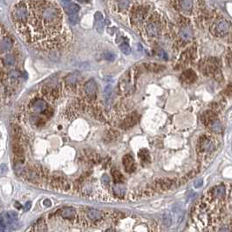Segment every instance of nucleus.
<instances>
[{"instance_id": "21", "label": "nucleus", "mask_w": 232, "mask_h": 232, "mask_svg": "<svg viewBox=\"0 0 232 232\" xmlns=\"http://www.w3.org/2000/svg\"><path fill=\"white\" fill-rule=\"evenodd\" d=\"M112 176H113V181L115 184H119L121 183L124 181L123 176L121 175V173L118 170H113L112 171Z\"/></svg>"}, {"instance_id": "18", "label": "nucleus", "mask_w": 232, "mask_h": 232, "mask_svg": "<svg viewBox=\"0 0 232 232\" xmlns=\"http://www.w3.org/2000/svg\"><path fill=\"white\" fill-rule=\"evenodd\" d=\"M13 47L12 40L8 37H2L1 39V52H7L10 51Z\"/></svg>"}, {"instance_id": "4", "label": "nucleus", "mask_w": 232, "mask_h": 232, "mask_svg": "<svg viewBox=\"0 0 232 232\" xmlns=\"http://www.w3.org/2000/svg\"><path fill=\"white\" fill-rule=\"evenodd\" d=\"M214 147V139L209 134H204L200 136L197 143V150L199 154L209 152Z\"/></svg>"}, {"instance_id": "26", "label": "nucleus", "mask_w": 232, "mask_h": 232, "mask_svg": "<svg viewBox=\"0 0 232 232\" xmlns=\"http://www.w3.org/2000/svg\"><path fill=\"white\" fill-rule=\"evenodd\" d=\"M145 67L150 71H160L161 68H165L164 67L160 66V65H156V64H147V65H145Z\"/></svg>"}, {"instance_id": "15", "label": "nucleus", "mask_w": 232, "mask_h": 232, "mask_svg": "<svg viewBox=\"0 0 232 232\" xmlns=\"http://www.w3.org/2000/svg\"><path fill=\"white\" fill-rule=\"evenodd\" d=\"M94 18H95L96 30L100 34H102L104 31V18L102 14L100 12H96L95 15H94Z\"/></svg>"}, {"instance_id": "36", "label": "nucleus", "mask_w": 232, "mask_h": 232, "mask_svg": "<svg viewBox=\"0 0 232 232\" xmlns=\"http://www.w3.org/2000/svg\"><path fill=\"white\" fill-rule=\"evenodd\" d=\"M106 232H114V230H107Z\"/></svg>"}, {"instance_id": "28", "label": "nucleus", "mask_w": 232, "mask_h": 232, "mask_svg": "<svg viewBox=\"0 0 232 232\" xmlns=\"http://www.w3.org/2000/svg\"><path fill=\"white\" fill-rule=\"evenodd\" d=\"M131 4V0H118V6L120 8H127L128 6L130 5Z\"/></svg>"}, {"instance_id": "19", "label": "nucleus", "mask_w": 232, "mask_h": 232, "mask_svg": "<svg viewBox=\"0 0 232 232\" xmlns=\"http://www.w3.org/2000/svg\"><path fill=\"white\" fill-rule=\"evenodd\" d=\"M86 216L92 221H99L102 218V213L97 209H94V208L89 209L86 213Z\"/></svg>"}, {"instance_id": "9", "label": "nucleus", "mask_w": 232, "mask_h": 232, "mask_svg": "<svg viewBox=\"0 0 232 232\" xmlns=\"http://www.w3.org/2000/svg\"><path fill=\"white\" fill-rule=\"evenodd\" d=\"M84 91L85 93L89 98H95L97 93V85L93 79L88 80L84 85Z\"/></svg>"}, {"instance_id": "1", "label": "nucleus", "mask_w": 232, "mask_h": 232, "mask_svg": "<svg viewBox=\"0 0 232 232\" xmlns=\"http://www.w3.org/2000/svg\"><path fill=\"white\" fill-rule=\"evenodd\" d=\"M28 14L15 26L25 42L40 48L54 49L63 41V15L60 9L46 0H27Z\"/></svg>"}, {"instance_id": "25", "label": "nucleus", "mask_w": 232, "mask_h": 232, "mask_svg": "<svg viewBox=\"0 0 232 232\" xmlns=\"http://www.w3.org/2000/svg\"><path fill=\"white\" fill-rule=\"evenodd\" d=\"M120 49H121V51L122 53L125 55L130 54V53H131V48H130V46L128 45V44H127V43H123V44H121V45H120Z\"/></svg>"}, {"instance_id": "11", "label": "nucleus", "mask_w": 232, "mask_h": 232, "mask_svg": "<svg viewBox=\"0 0 232 232\" xmlns=\"http://www.w3.org/2000/svg\"><path fill=\"white\" fill-rule=\"evenodd\" d=\"M47 104L45 100H43L41 99H38L35 100L34 102L31 104V108L34 112V113H38V114H41V113H45V111L47 110Z\"/></svg>"}, {"instance_id": "34", "label": "nucleus", "mask_w": 232, "mask_h": 232, "mask_svg": "<svg viewBox=\"0 0 232 232\" xmlns=\"http://www.w3.org/2000/svg\"><path fill=\"white\" fill-rule=\"evenodd\" d=\"M31 207V201H27V202L24 204V211H28V210H30Z\"/></svg>"}, {"instance_id": "33", "label": "nucleus", "mask_w": 232, "mask_h": 232, "mask_svg": "<svg viewBox=\"0 0 232 232\" xmlns=\"http://www.w3.org/2000/svg\"><path fill=\"white\" fill-rule=\"evenodd\" d=\"M101 180H102V183L104 185H108L110 183V178L107 175H103Z\"/></svg>"}, {"instance_id": "3", "label": "nucleus", "mask_w": 232, "mask_h": 232, "mask_svg": "<svg viewBox=\"0 0 232 232\" xmlns=\"http://www.w3.org/2000/svg\"><path fill=\"white\" fill-rule=\"evenodd\" d=\"M201 71L207 76H212L217 79V76L222 77V73L220 70L219 62L217 60L210 58L206 61H202L201 63Z\"/></svg>"}, {"instance_id": "5", "label": "nucleus", "mask_w": 232, "mask_h": 232, "mask_svg": "<svg viewBox=\"0 0 232 232\" xmlns=\"http://www.w3.org/2000/svg\"><path fill=\"white\" fill-rule=\"evenodd\" d=\"M192 37H193V31L189 24H183V25H181L180 29L178 31V38H179V41L181 43V45H184L188 44L191 40Z\"/></svg>"}, {"instance_id": "32", "label": "nucleus", "mask_w": 232, "mask_h": 232, "mask_svg": "<svg viewBox=\"0 0 232 232\" xmlns=\"http://www.w3.org/2000/svg\"><path fill=\"white\" fill-rule=\"evenodd\" d=\"M224 94L227 96H232V83L227 86V88L224 91Z\"/></svg>"}, {"instance_id": "12", "label": "nucleus", "mask_w": 232, "mask_h": 232, "mask_svg": "<svg viewBox=\"0 0 232 232\" xmlns=\"http://www.w3.org/2000/svg\"><path fill=\"white\" fill-rule=\"evenodd\" d=\"M122 161H123V166H124L125 170L127 171L128 173L134 172V169H135V162H134V160L132 155L126 154L123 157Z\"/></svg>"}, {"instance_id": "27", "label": "nucleus", "mask_w": 232, "mask_h": 232, "mask_svg": "<svg viewBox=\"0 0 232 232\" xmlns=\"http://www.w3.org/2000/svg\"><path fill=\"white\" fill-rule=\"evenodd\" d=\"M162 221H163V223H164L165 226L169 227L171 225V223H172L170 215L169 213H165L163 215V216H162Z\"/></svg>"}, {"instance_id": "8", "label": "nucleus", "mask_w": 232, "mask_h": 232, "mask_svg": "<svg viewBox=\"0 0 232 232\" xmlns=\"http://www.w3.org/2000/svg\"><path fill=\"white\" fill-rule=\"evenodd\" d=\"M178 4L181 12L185 14H191L195 7L194 0H179Z\"/></svg>"}, {"instance_id": "10", "label": "nucleus", "mask_w": 232, "mask_h": 232, "mask_svg": "<svg viewBox=\"0 0 232 232\" xmlns=\"http://www.w3.org/2000/svg\"><path fill=\"white\" fill-rule=\"evenodd\" d=\"M195 57V47H191L189 50L185 51V53L182 55L181 57V60H180V66H186L188 65L190 61H192Z\"/></svg>"}, {"instance_id": "23", "label": "nucleus", "mask_w": 232, "mask_h": 232, "mask_svg": "<svg viewBox=\"0 0 232 232\" xmlns=\"http://www.w3.org/2000/svg\"><path fill=\"white\" fill-rule=\"evenodd\" d=\"M114 195L116 196H119V197L124 196L125 190H124V188H123V186H122L121 183L115 184V186L114 187Z\"/></svg>"}, {"instance_id": "13", "label": "nucleus", "mask_w": 232, "mask_h": 232, "mask_svg": "<svg viewBox=\"0 0 232 232\" xmlns=\"http://www.w3.org/2000/svg\"><path fill=\"white\" fill-rule=\"evenodd\" d=\"M138 119H139V116L138 114H136V113H134V114H130L129 116H128L123 122L121 123V127L122 128H131V127H133L134 124L137 122L138 121Z\"/></svg>"}, {"instance_id": "16", "label": "nucleus", "mask_w": 232, "mask_h": 232, "mask_svg": "<svg viewBox=\"0 0 232 232\" xmlns=\"http://www.w3.org/2000/svg\"><path fill=\"white\" fill-rule=\"evenodd\" d=\"M76 208L73 207H66L61 209L60 216L65 219H70L76 216Z\"/></svg>"}, {"instance_id": "31", "label": "nucleus", "mask_w": 232, "mask_h": 232, "mask_svg": "<svg viewBox=\"0 0 232 232\" xmlns=\"http://www.w3.org/2000/svg\"><path fill=\"white\" fill-rule=\"evenodd\" d=\"M67 82L70 83V84H74L77 82V76H73V75H70L67 78Z\"/></svg>"}, {"instance_id": "29", "label": "nucleus", "mask_w": 232, "mask_h": 232, "mask_svg": "<svg viewBox=\"0 0 232 232\" xmlns=\"http://www.w3.org/2000/svg\"><path fill=\"white\" fill-rule=\"evenodd\" d=\"M8 76H9V78L11 79V80H15V79H17L19 78V76H20V73H18V71H11L9 74H8Z\"/></svg>"}, {"instance_id": "22", "label": "nucleus", "mask_w": 232, "mask_h": 232, "mask_svg": "<svg viewBox=\"0 0 232 232\" xmlns=\"http://www.w3.org/2000/svg\"><path fill=\"white\" fill-rule=\"evenodd\" d=\"M3 60V63L5 65V66H13L15 64V58L14 56L12 54H7L5 55L2 59Z\"/></svg>"}, {"instance_id": "20", "label": "nucleus", "mask_w": 232, "mask_h": 232, "mask_svg": "<svg viewBox=\"0 0 232 232\" xmlns=\"http://www.w3.org/2000/svg\"><path fill=\"white\" fill-rule=\"evenodd\" d=\"M138 157L140 158V162L142 164H146V163H148L150 161V156H149V153L148 151L143 148V149H140V151L138 152Z\"/></svg>"}, {"instance_id": "6", "label": "nucleus", "mask_w": 232, "mask_h": 232, "mask_svg": "<svg viewBox=\"0 0 232 232\" xmlns=\"http://www.w3.org/2000/svg\"><path fill=\"white\" fill-rule=\"evenodd\" d=\"M146 33L150 37H157L161 31V20L154 19L153 21H148L145 26Z\"/></svg>"}, {"instance_id": "35", "label": "nucleus", "mask_w": 232, "mask_h": 232, "mask_svg": "<svg viewBox=\"0 0 232 232\" xmlns=\"http://www.w3.org/2000/svg\"><path fill=\"white\" fill-rule=\"evenodd\" d=\"M219 232H231L229 229L227 228H221L219 230Z\"/></svg>"}, {"instance_id": "7", "label": "nucleus", "mask_w": 232, "mask_h": 232, "mask_svg": "<svg viewBox=\"0 0 232 232\" xmlns=\"http://www.w3.org/2000/svg\"><path fill=\"white\" fill-rule=\"evenodd\" d=\"M217 114L214 112L213 110L211 111H206L202 116H201V122L206 126V127H210L214 122L217 121Z\"/></svg>"}, {"instance_id": "24", "label": "nucleus", "mask_w": 232, "mask_h": 232, "mask_svg": "<svg viewBox=\"0 0 232 232\" xmlns=\"http://www.w3.org/2000/svg\"><path fill=\"white\" fill-rule=\"evenodd\" d=\"M104 95H105V100L106 102L108 103L111 99V95H112V86L111 85H107L105 90H104Z\"/></svg>"}, {"instance_id": "14", "label": "nucleus", "mask_w": 232, "mask_h": 232, "mask_svg": "<svg viewBox=\"0 0 232 232\" xmlns=\"http://www.w3.org/2000/svg\"><path fill=\"white\" fill-rule=\"evenodd\" d=\"M182 80L183 82L187 83V84H191V83H194L196 79V75L194 71L192 70H186L185 72H183V73L182 74Z\"/></svg>"}, {"instance_id": "30", "label": "nucleus", "mask_w": 232, "mask_h": 232, "mask_svg": "<svg viewBox=\"0 0 232 232\" xmlns=\"http://www.w3.org/2000/svg\"><path fill=\"white\" fill-rule=\"evenodd\" d=\"M104 60L107 61H114L115 60V55L113 53H106L105 54L103 55Z\"/></svg>"}, {"instance_id": "2", "label": "nucleus", "mask_w": 232, "mask_h": 232, "mask_svg": "<svg viewBox=\"0 0 232 232\" xmlns=\"http://www.w3.org/2000/svg\"><path fill=\"white\" fill-rule=\"evenodd\" d=\"M209 31L213 36L216 38H223L229 34L232 31V24L225 18L220 17L217 18L210 25Z\"/></svg>"}, {"instance_id": "17", "label": "nucleus", "mask_w": 232, "mask_h": 232, "mask_svg": "<svg viewBox=\"0 0 232 232\" xmlns=\"http://www.w3.org/2000/svg\"><path fill=\"white\" fill-rule=\"evenodd\" d=\"M64 8L66 10L67 13L69 15V16H73V15H76V13L79 11V6L78 5H75V4H73V3H70L67 2V3H65L64 2Z\"/></svg>"}]
</instances>
